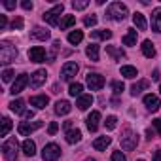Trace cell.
I'll return each instance as SVG.
<instances>
[{"label":"cell","mask_w":161,"mask_h":161,"mask_svg":"<svg viewBox=\"0 0 161 161\" xmlns=\"http://www.w3.org/2000/svg\"><path fill=\"white\" fill-rule=\"evenodd\" d=\"M127 14H129L127 12V6L121 4V2H112L108 6V10H106V17L112 19V21H123L127 17Z\"/></svg>","instance_id":"1"},{"label":"cell","mask_w":161,"mask_h":161,"mask_svg":"<svg viewBox=\"0 0 161 161\" xmlns=\"http://www.w3.org/2000/svg\"><path fill=\"white\" fill-rule=\"evenodd\" d=\"M17 57V47L12 46L10 42H2L0 44V63L2 64H10L14 63Z\"/></svg>","instance_id":"2"},{"label":"cell","mask_w":161,"mask_h":161,"mask_svg":"<svg viewBox=\"0 0 161 161\" xmlns=\"http://www.w3.org/2000/svg\"><path fill=\"white\" fill-rule=\"evenodd\" d=\"M64 12V6L63 4H55L51 10H47V12H44V21L47 23V25H51V27H55V25H59V15Z\"/></svg>","instance_id":"3"},{"label":"cell","mask_w":161,"mask_h":161,"mask_svg":"<svg viewBox=\"0 0 161 161\" xmlns=\"http://www.w3.org/2000/svg\"><path fill=\"white\" fill-rule=\"evenodd\" d=\"M59 157H61V148H59V144L49 142V144L44 146V150H42V159H44V161H57Z\"/></svg>","instance_id":"4"},{"label":"cell","mask_w":161,"mask_h":161,"mask_svg":"<svg viewBox=\"0 0 161 161\" xmlns=\"http://www.w3.org/2000/svg\"><path fill=\"white\" fill-rule=\"evenodd\" d=\"M2 152H4V157L8 161H15L17 159V140L15 138H8L2 144Z\"/></svg>","instance_id":"5"},{"label":"cell","mask_w":161,"mask_h":161,"mask_svg":"<svg viewBox=\"0 0 161 161\" xmlns=\"http://www.w3.org/2000/svg\"><path fill=\"white\" fill-rule=\"evenodd\" d=\"M136 144H138V136H136L133 131H125L123 136H121V148H123L125 152H131V150L136 148Z\"/></svg>","instance_id":"6"},{"label":"cell","mask_w":161,"mask_h":161,"mask_svg":"<svg viewBox=\"0 0 161 161\" xmlns=\"http://www.w3.org/2000/svg\"><path fill=\"white\" fill-rule=\"evenodd\" d=\"M86 80H87V87L91 91H99V89L104 87V78L101 74H97V72H89Z\"/></svg>","instance_id":"7"},{"label":"cell","mask_w":161,"mask_h":161,"mask_svg":"<svg viewBox=\"0 0 161 161\" xmlns=\"http://www.w3.org/2000/svg\"><path fill=\"white\" fill-rule=\"evenodd\" d=\"M29 82H31V78H29V74H19L17 78H15V82H14V86H12V95H19L27 86H29Z\"/></svg>","instance_id":"8"},{"label":"cell","mask_w":161,"mask_h":161,"mask_svg":"<svg viewBox=\"0 0 161 161\" xmlns=\"http://www.w3.org/2000/svg\"><path fill=\"white\" fill-rule=\"evenodd\" d=\"M78 68H80V66H78V63H74V61L64 63V64H63V68H61V78L68 82V80H72V78L78 74Z\"/></svg>","instance_id":"9"},{"label":"cell","mask_w":161,"mask_h":161,"mask_svg":"<svg viewBox=\"0 0 161 161\" xmlns=\"http://www.w3.org/2000/svg\"><path fill=\"white\" fill-rule=\"evenodd\" d=\"M40 127H42V121H34V123L21 121V123H19V127H17V131H19V135L29 136L31 133H34V131H36V129H40Z\"/></svg>","instance_id":"10"},{"label":"cell","mask_w":161,"mask_h":161,"mask_svg":"<svg viewBox=\"0 0 161 161\" xmlns=\"http://www.w3.org/2000/svg\"><path fill=\"white\" fill-rule=\"evenodd\" d=\"M29 59L32 63H44L46 61V49L42 46H34L29 49Z\"/></svg>","instance_id":"11"},{"label":"cell","mask_w":161,"mask_h":161,"mask_svg":"<svg viewBox=\"0 0 161 161\" xmlns=\"http://www.w3.org/2000/svg\"><path fill=\"white\" fill-rule=\"evenodd\" d=\"M99 123H101V112H99V110H93V112L87 116L86 125H87V129H89L91 133H95V131L99 129Z\"/></svg>","instance_id":"12"},{"label":"cell","mask_w":161,"mask_h":161,"mask_svg":"<svg viewBox=\"0 0 161 161\" xmlns=\"http://www.w3.org/2000/svg\"><path fill=\"white\" fill-rule=\"evenodd\" d=\"M144 106L150 110V112H157L159 110V106H161V103H159V97L157 95H146L144 97Z\"/></svg>","instance_id":"13"},{"label":"cell","mask_w":161,"mask_h":161,"mask_svg":"<svg viewBox=\"0 0 161 161\" xmlns=\"http://www.w3.org/2000/svg\"><path fill=\"white\" fill-rule=\"evenodd\" d=\"M46 76H47V74H46V70H44V68L36 70V72L31 76V87H34V89H36V87H40V86L46 82Z\"/></svg>","instance_id":"14"},{"label":"cell","mask_w":161,"mask_h":161,"mask_svg":"<svg viewBox=\"0 0 161 161\" xmlns=\"http://www.w3.org/2000/svg\"><path fill=\"white\" fill-rule=\"evenodd\" d=\"M152 31L153 32H161V8H155L152 12Z\"/></svg>","instance_id":"15"},{"label":"cell","mask_w":161,"mask_h":161,"mask_svg":"<svg viewBox=\"0 0 161 161\" xmlns=\"http://www.w3.org/2000/svg\"><path fill=\"white\" fill-rule=\"evenodd\" d=\"M31 36H32L34 40H42V42H46V40H49V31L44 29V27H34L32 32H31Z\"/></svg>","instance_id":"16"},{"label":"cell","mask_w":161,"mask_h":161,"mask_svg":"<svg viewBox=\"0 0 161 161\" xmlns=\"http://www.w3.org/2000/svg\"><path fill=\"white\" fill-rule=\"evenodd\" d=\"M31 104H32L34 108L42 110V108H46V106L49 104V99H47L46 95H34V97H31Z\"/></svg>","instance_id":"17"},{"label":"cell","mask_w":161,"mask_h":161,"mask_svg":"<svg viewBox=\"0 0 161 161\" xmlns=\"http://www.w3.org/2000/svg\"><path fill=\"white\" fill-rule=\"evenodd\" d=\"M70 110H72V104L68 101H57V104H55V114L57 116H66Z\"/></svg>","instance_id":"18"},{"label":"cell","mask_w":161,"mask_h":161,"mask_svg":"<svg viewBox=\"0 0 161 161\" xmlns=\"http://www.w3.org/2000/svg\"><path fill=\"white\" fill-rule=\"evenodd\" d=\"M110 142H112V138L110 136H99V138H95L93 140V148L95 150H99V152H103V150H106L108 146H110Z\"/></svg>","instance_id":"19"},{"label":"cell","mask_w":161,"mask_h":161,"mask_svg":"<svg viewBox=\"0 0 161 161\" xmlns=\"http://www.w3.org/2000/svg\"><path fill=\"white\" fill-rule=\"evenodd\" d=\"M91 104H93V95H82V97H78V101H76V106L80 110H87Z\"/></svg>","instance_id":"20"},{"label":"cell","mask_w":161,"mask_h":161,"mask_svg":"<svg viewBox=\"0 0 161 161\" xmlns=\"http://www.w3.org/2000/svg\"><path fill=\"white\" fill-rule=\"evenodd\" d=\"M133 23H135V27H136L138 31H146V27H148V23H146L144 15H142L140 12H135V14H133Z\"/></svg>","instance_id":"21"},{"label":"cell","mask_w":161,"mask_h":161,"mask_svg":"<svg viewBox=\"0 0 161 161\" xmlns=\"http://www.w3.org/2000/svg\"><path fill=\"white\" fill-rule=\"evenodd\" d=\"M82 140V131L80 129H70V131H66V142L68 144H76V142H80Z\"/></svg>","instance_id":"22"},{"label":"cell","mask_w":161,"mask_h":161,"mask_svg":"<svg viewBox=\"0 0 161 161\" xmlns=\"http://www.w3.org/2000/svg\"><path fill=\"white\" fill-rule=\"evenodd\" d=\"M140 49H142L144 57H148V59H152V57L155 55V47H153V44H152L150 40H144L142 46H140Z\"/></svg>","instance_id":"23"},{"label":"cell","mask_w":161,"mask_h":161,"mask_svg":"<svg viewBox=\"0 0 161 161\" xmlns=\"http://www.w3.org/2000/svg\"><path fill=\"white\" fill-rule=\"evenodd\" d=\"M21 150H23V153L25 155H29V157H32L34 153H36V144L29 138V140H25L23 144H21Z\"/></svg>","instance_id":"24"},{"label":"cell","mask_w":161,"mask_h":161,"mask_svg":"<svg viewBox=\"0 0 161 161\" xmlns=\"http://www.w3.org/2000/svg\"><path fill=\"white\" fill-rule=\"evenodd\" d=\"M148 87H150V82H148V80H140L138 84H135V86L131 87V95L136 97V95L142 93V89H148Z\"/></svg>","instance_id":"25"},{"label":"cell","mask_w":161,"mask_h":161,"mask_svg":"<svg viewBox=\"0 0 161 161\" xmlns=\"http://www.w3.org/2000/svg\"><path fill=\"white\" fill-rule=\"evenodd\" d=\"M121 42H123V46H136V31L129 29V32L121 38Z\"/></svg>","instance_id":"26"},{"label":"cell","mask_w":161,"mask_h":161,"mask_svg":"<svg viewBox=\"0 0 161 161\" xmlns=\"http://www.w3.org/2000/svg\"><path fill=\"white\" fill-rule=\"evenodd\" d=\"M10 110L15 112V114H25V112H27V110H25V103H23L21 99L12 101V103H10Z\"/></svg>","instance_id":"27"},{"label":"cell","mask_w":161,"mask_h":161,"mask_svg":"<svg viewBox=\"0 0 161 161\" xmlns=\"http://www.w3.org/2000/svg\"><path fill=\"white\" fill-rule=\"evenodd\" d=\"M91 38H95V40H110L112 38V31H93L91 32Z\"/></svg>","instance_id":"28"},{"label":"cell","mask_w":161,"mask_h":161,"mask_svg":"<svg viewBox=\"0 0 161 161\" xmlns=\"http://www.w3.org/2000/svg\"><path fill=\"white\" fill-rule=\"evenodd\" d=\"M86 55H87L91 61H99V46H97V44H89L87 49H86Z\"/></svg>","instance_id":"29"},{"label":"cell","mask_w":161,"mask_h":161,"mask_svg":"<svg viewBox=\"0 0 161 161\" xmlns=\"http://www.w3.org/2000/svg\"><path fill=\"white\" fill-rule=\"evenodd\" d=\"M121 76H123V78L133 80V78H136V76H138V72H136V68H135V66L125 64V66H121Z\"/></svg>","instance_id":"30"},{"label":"cell","mask_w":161,"mask_h":161,"mask_svg":"<svg viewBox=\"0 0 161 161\" xmlns=\"http://www.w3.org/2000/svg\"><path fill=\"white\" fill-rule=\"evenodd\" d=\"M84 86L80 84V82H76V84H70V87H68V93L72 95V97H82L84 93Z\"/></svg>","instance_id":"31"},{"label":"cell","mask_w":161,"mask_h":161,"mask_svg":"<svg viewBox=\"0 0 161 161\" xmlns=\"http://www.w3.org/2000/svg\"><path fill=\"white\" fill-rule=\"evenodd\" d=\"M82 40H84V32H82V31H72V32L68 34V42H70L72 46L80 44Z\"/></svg>","instance_id":"32"},{"label":"cell","mask_w":161,"mask_h":161,"mask_svg":"<svg viewBox=\"0 0 161 161\" xmlns=\"http://www.w3.org/2000/svg\"><path fill=\"white\" fill-rule=\"evenodd\" d=\"M59 25H61V31H66V29H70L72 25H76V17H74V15H64V19H63Z\"/></svg>","instance_id":"33"},{"label":"cell","mask_w":161,"mask_h":161,"mask_svg":"<svg viewBox=\"0 0 161 161\" xmlns=\"http://www.w3.org/2000/svg\"><path fill=\"white\" fill-rule=\"evenodd\" d=\"M10 129H12V119L10 118H4L2 119V127H0V136H8Z\"/></svg>","instance_id":"34"},{"label":"cell","mask_w":161,"mask_h":161,"mask_svg":"<svg viewBox=\"0 0 161 161\" xmlns=\"http://www.w3.org/2000/svg\"><path fill=\"white\" fill-rule=\"evenodd\" d=\"M106 51H108V53H110V55H112L116 61H119V59H123V57H125V53H123L121 49L114 47V46H108V47H106Z\"/></svg>","instance_id":"35"},{"label":"cell","mask_w":161,"mask_h":161,"mask_svg":"<svg viewBox=\"0 0 161 161\" xmlns=\"http://www.w3.org/2000/svg\"><path fill=\"white\" fill-rule=\"evenodd\" d=\"M104 125H106V129H108V131L116 129V125H118V118H116V116H108V118H106V121H104Z\"/></svg>","instance_id":"36"},{"label":"cell","mask_w":161,"mask_h":161,"mask_svg":"<svg viewBox=\"0 0 161 161\" xmlns=\"http://www.w3.org/2000/svg\"><path fill=\"white\" fill-rule=\"evenodd\" d=\"M87 6H89L87 0H74V2H72V8L74 10H86Z\"/></svg>","instance_id":"37"},{"label":"cell","mask_w":161,"mask_h":161,"mask_svg":"<svg viewBox=\"0 0 161 161\" xmlns=\"http://www.w3.org/2000/svg\"><path fill=\"white\" fill-rule=\"evenodd\" d=\"M12 80H14V70L12 68H6L4 72H2V82H12Z\"/></svg>","instance_id":"38"},{"label":"cell","mask_w":161,"mask_h":161,"mask_svg":"<svg viewBox=\"0 0 161 161\" xmlns=\"http://www.w3.org/2000/svg\"><path fill=\"white\" fill-rule=\"evenodd\" d=\"M112 89H114L116 95H119V93L125 89V86H123V82H118V80H116V82H112Z\"/></svg>","instance_id":"39"},{"label":"cell","mask_w":161,"mask_h":161,"mask_svg":"<svg viewBox=\"0 0 161 161\" xmlns=\"http://www.w3.org/2000/svg\"><path fill=\"white\" fill-rule=\"evenodd\" d=\"M84 25H86V27H95V25H97V17H95V15L84 17Z\"/></svg>","instance_id":"40"},{"label":"cell","mask_w":161,"mask_h":161,"mask_svg":"<svg viewBox=\"0 0 161 161\" xmlns=\"http://www.w3.org/2000/svg\"><path fill=\"white\" fill-rule=\"evenodd\" d=\"M12 29H14V31H15V29L21 31V29H23V19H21V17H15V19L12 21Z\"/></svg>","instance_id":"41"},{"label":"cell","mask_w":161,"mask_h":161,"mask_svg":"<svg viewBox=\"0 0 161 161\" xmlns=\"http://www.w3.org/2000/svg\"><path fill=\"white\" fill-rule=\"evenodd\" d=\"M112 161H127V157L121 152H112Z\"/></svg>","instance_id":"42"},{"label":"cell","mask_w":161,"mask_h":161,"mask_svg":"<svg viewBox=\"0 0 161 161\" xmlns=\"http://www.w3.org/2000/svg\"><path fill=\"white\" fill-rule=\"evenodd\" d=\"M57 131H59V125H57L55 121H51V123H49V127H47V133H49V135H55Z\"/></svg>","instance_id":"43"},{"label":"cell","mask_w":161,"mask_h":161,"mask_svg":"<svg viewBox=\"0 0 161 161\" xmlns=\"http://www.w3.org/2000/svg\"><path fill=\"white\" fill-rule=\"evenodd\" d=\"M6 25H8L6 15H0V31H4V29H6Z\"/></svg>","instance_id":"44"},{"label":"cell","mask_w":161,"mask_h":161,"mask_svg":"<svg viewBox=\"0 0 161 161\" xmlns=\"http://www.w3.org/2000/svg\"><path fill=\"white\" fill-rule=\"evenodd\" d=\"M21 6H23V10H32V2H31V0H23Z\"/></svg>","instance_id":"45"},{"label":"cell","mask_w":161,"mask_h":161,"mask_svg":"<svg viewBox=\"0 0 161 161\" xmlns=\"http://www.w3.org/2000/svg\"><path fill=\"white\" fill-rule=\"evenodd\" d=\"M152 125H153V127L157 129V133L161 135V119H153V121H152Z\"/></svg>","instance_id":"46"},{"label":"cell","mask_w":161,"mask_h":161,"mask_svg":"<svg viewBox=\"0 0 161 161\" xmlns=\"http://www.w3.org/2000/svg\"><path fill=\"white\" fill-rule=\"evenodd\" d=\"M4 8H8V10H15V2H12V0H6V2H4Z\"/></svg>","instance_id":"47"},{"label":"cell","mask_w":161,"mask_h":161,"mask_svg":"<svg viewBox=\"0 0 161 161\" xmlns=\"http://www.w3.org/2000/svg\"><path fill=\"white\" fill-rule=\"evenodd\" d=\"M32 116H34V112H32V110H27V112L23 114V118H27V119H31Z\"/></svg>","instance_id":"48"},{"label":"cell","mask_w":161,"mask_h":161,"mask_svg":"<svg viewBox=\"0 0 161 161\" xmlns=\"http://www.w3.org/2000/svg\"><path fill=\"white\" fill-rule=\"evenodd\" d=\"M153 161H161V150H157V152L153 153Z\"/></svg>","instance_id":"49"},{"label":"cell","mask_w":161,"mask_h":161,"mask_svg":"<svg viewBox=\"0 0 161 161\" xmlns=\"http://www.w3.org/2000/svg\"><path fill=\"white\" fill-rule=\"evenodd\" d=\"M152 80H153V82H157V80H159V72H157V70L152 72Z\"/></svg>","instance_id":"50"},{"label":"cell","mask_w":161,"mask_h":161,"mask_svg":"<svg viewBox=\"0 0 161 161\" xmlns=\"http://www.w3.org/2000/svg\"><path fill=\"white\" fill-rule=\"evenodd\" d=\"M70 127H72V121H64V129L70 131Z\"/></svg>","instance_id":"51"},{"label":"cell","mask_w":161,"mask_h":161,"mask_svg":"<svg viewBox=\"0 0 161 161\" xmlns=\"http://www.w3.org/2000/svg\"><path fill=\"white\" fill-rule=\"evenodd\" d=\"M86 161H95V159H93V157H87V159H86Z\"/></svg>","instance_id":"52"},{"label":"cell","mask_w":161,"mask_h":161,"mask_svg":"<svg viewBox=\"0 0 161 161\" xmlns=\"http://www.w3.org/2000/svg\"><path fill=\"white\" fill-rule=\"evenodd\" d=\"M159 93H161V86H159Z\"/></svg>","instance_id":"53"},{"label":"cell","mask_w":161,"mask_h":161,"mask_svg":"<svg viewBox=\"0 0 161 161\" xmlns=\"http://www.w3.org/2000/svg\"><path fill=\"white\" fill-rule=\"evenodd\" d=\"M136 161H144V159H136Z\"/></svg>","instance_id":"54"}]
</instances>
